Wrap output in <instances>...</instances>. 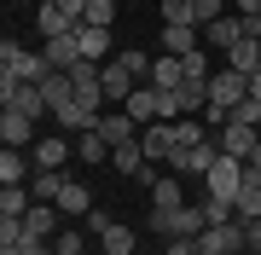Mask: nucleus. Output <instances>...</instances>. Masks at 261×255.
<instances>
[{
    "label": "nucleus",
    "instance_id": "obj_21",
    "mask_svg": "<svg viewBox=\"0 0 261 255\" xmlns=\"http://www.w3.org/2000/svg\"><path fill=\"white\" fill-rule=\"evenodd\" d=\"M0 139L12 145V151H23V145H35V122L18 110H0Z\"/></svg>",
    "mask_w": 261,
    "mask_h": 255
},
{
    "label": "nucleus",
    "instance_id": "obj_15",
    "mask_svg": "<svg viewBox=\"0 0 261 255\" xmlns=\"http://www.w3.org/2000/svg\"><path fill=\"white\" fill-rule=\"evenodd\" d=\"M122 110H128V116H134V122H140V128H151V122H163V110H157V87H151V81H140V87H134Z\"/></svg>",
    "mask_w": 261,
    "mask_h": 255
},
{
    "label": "nucleus",
    "instance_id": "obj_6",
    "mask_svg": "<svg viewBox=\"0 0 261 255\" xmlns=\"http://www.w3.org/2000/svg\"><path fill=\"white\" fill-rule=\"evenodd\" d=\"M215 145H221L226 157L250 162V157H255V145H261V128H250V122H226V128H215Z\"/></svg>",
    "mask_w": 261,
    "mask_h": 255
},
{
    "label": "nucleus",
    "instance_id": "obj_28",
    "mask_svg": "<svg viewBox=\"0 0 261 255\" xmlns=\"http://www.w3.org/2000/svg\"><path fill=\"white\" fill-rule=\"evenodd\" d=\"M180 81H186V70H180V58L157 52V64H151V87H180Z\"/></svg>",
    "mask_w": 261,
    "mask_h": 255
},
{
    "label": "nucleus",
    "instance_id": "obj_27",
    "mask_svg": "<svg viewBox=\"0 0 261 255\" xmlns=\"http://www.w3.org/2000/svg\"><path fill=\"white\" fill-rule=\"evenodd\" d=\"M75 157H82L87 168H99V162L111 157V145H105V133H75Z\"/></svg>",
    "mask_w": 261,
    "mask_h": 255
},
{
    "label": "nucleus",
    "instance_id": "obj_37",
    "mask_svg": "<svg viewBox=\"0 0 261 255\" xmlns=\"http://www.w3.org/2000/svg\"><path fill=\"white\" fill-rule=\"evenodd\" d=\"M87 6H93V0H58V12H64L70 23H87Z\"/></svg>",
    "mask_w": 261,
    "mask_h": 255
},
{
    "label": "nucleus",
    "instance_id": "obj_8",
    "mask_svg": "<svg viewBox=\"0 0 261 255\" xmlns=\"http://www.w3.org/2000/svg\"><path fill=\"white\" fill-rule=\"evenodd\" d=\"M93 133H105V145L116 151V145H134V139H140V122H134V116L116 104V110H105V116H99V128H93Z\"/></svg>",
    "mask_w": 261,
    "mask_h": 255
},
{
    "label": "nucleus",
    "instance_id": "obj_40",
    "mask_svg": "<svg viewBox=\"0 0 261 255\" xmlns=\"http://www.w3.org/2000/svg\"><path fill=\"white\" fill-rule=\"evenodd\" d=\"M23 255H58V244H29L23 238Z\"/></svg>",
    "mask_w": 261,
    "mask_h": 255
},
{
    "label": "nucleus",
    "instance_id": "obj_10",
    "mask_svg": "<svg viewBox=\"0 0 261 255\" xmlns=\"http://www.w3.org/2000/svg\"><path fill=\"white\" fill-rule=\"evenodd\" d=\"M140 87V76H134L128 64H122V52L105 64V104H128V93Z\"/></svg>",
    "mask_w": 261,
    "mask_h": 255
},
{
    "label": "nucleus",
    "instance_id": "obj_35",
    "mask_svg": "<svg viewBox=\"0 0 261 255\" xmlns=\"http://www.w3.org/2000/svg\"><path fill=\"white\" fill-rule=\"evenodd\" d=\"M53 244H58V255H87V238L82 232H58Z\"/></svg>",
    "mask_w": 261,
    "mask_h": 255
},
{
    "label": "nucleus",
    "instance_id": "obj_18",
    "mask_svg": "<svg viewBox=\"0 0 261 255\" xmlns=\"http://www.w3.org/2000/svg\"><path fill=\"white\" fill-rule=\"evenodd\" d=\"M35 180V157H23V151H0V186H29Z\"/></svg>",
    "mask_w": 261,
    "mask_h": 255
},
{
    "label": "nucleus",
    "instance_id": "obj_2",
    "mask_svg": "<svg viewBox=\"0 0 261 255\" xmlns=\"http://www.w3.org/2000/svg\"><path fill=\"white\" fill-rule=\"evenodd\" d=\"M0 110H18V116H29V122H41V116H53V104H47V93H41L35 81L0 76Z\"/></svg>",
    "mask_w": 261,
    "mask_h": 255
},
{
    "label": "nucleus",
    "instance_id": "obj_16",
    "mask_svg": "<svg viewBox=\"0 0 261 255\" xmlns=\"http://www.w3.org/2000/svg\"><path fill=\"white\" fill-rule=\"evenodd\" d=\"M41 52H47V64H53V70H75V64H82V41H75V29H70V35L41 41Z\"/></svg>",
    "mask_w": 261,
    "mask_h": 255
},
{
    "label": "nucleus",
    "instance_id": "obj_36",
    "mask_svg": "<svg viewBox=\"0 0 261 255\" xmlns=\"http://www.w3.org/2000/svg\"><path fill=\"white\" fill-rule=\"evenodd\" d=\"M221 12H232V6H226V0H197V23H215Z\"/></svg>",
    "mask_w": 261,
    "mask_h": 255
},
{
    "label": "nucleus",
    "instance_id": "obj_12",
    "mask_svg": "<svg viewBox=\"0 0 261 255\" xmlns=\"http://www.w3.org/2000/svg\"><path fill=\"white\" fill-rule=\"evenodd\" d=\"M174 209H186L180 174H157V180H151V215H174Z\"/></svg>",
    "mask_w": 261,
    "mask_h": 255
},
{
    "label": "nucleus",
    "instance_id": "obj_32",
    "mask_svg": "<svg viewBox=\"0 0 261 255\" xmlns=\"http://www.w3.org/2000/svg\"><path fill=\"white\" fill-rule=\"evenodd\" d=\"M180 70H186V81H209V76H215L203 52H186V58H180Z\"/></svg>",
    "mask_w": 261,
    "mask_h": 255
},
{
    "label": "nucleus",
    "instance_id": "obj_9",
    "mask_svg": "<svg viewBox=\"0 0 261 255\" xmlns=\"http://www.w3.org/2000/svg\"><path fill=\"white\" fill-rule=\"evenodd\" d=\"M29 157H35V168H64V162L75 157V145L64 139V133H41V139L29 145Z\"/></svg>",
    "mask_w": 261,
    "mask_h": 255
},
{
    "label": "nucleus",
    "instance_id": "obj_7",
    "mask_svg": "<svg viewBox=\"0 0 261 255\" xmlns=\"http://www.w3.org/2000/svg\"><path fill=\"white\" fill-rule=\"evenodd\" d=\"M23 238H29V244H53V238H58V203H35V209H29V215H23ZM23 238H18V244H23Z\"/></svg>",
    "mask_w": 261,
    "mask_h": 255
},
{
    "label": "nucleus",
    "instance_id": "obj_26",
    "mask_svg": "<svg viewBox=\"0 0 261 255\" xmlns=\"http://www.w3.org/2000/svg\"><path fill=\"white\" fill-rule=\"evenodd\" d=\"M29 191H35V203H58V191H64V174H58V168H35Z\"/></svg>",
    "mask_w": 261,
    "mask_h": 255
},
{
    "label": "nucleus",
    "instance_id": "obj_5",
    "mask_svg": "<svg viewBox=\"0 0 261 255\" xmlns=\"http://www.w3.org/2000/svg\"><path fill=\"white\" fill-rule=\"evenodd\" d=\"M215 157H221V145H215V139L174 145V151H168V168H174V174H197V180H203V174L215 168Z\"/></svg>",
    "mask_w": 261,
    "mask_h": 255
},
{
    "label": "nucleus",
    "instance_id": "obj_13",
    "mask_svg": "<svg viewBox=\"0 0 261 255\" xmlns=\"http://www.w3.org/2000/svg\"><path fill=\"white\" fill-rule=\"evenodd\" d=\"M203 41H209V47H221V52H232L238 41H244V18H238V12H221L215 23H203Z\"/></svg>",
    "mask_w": 261,
    "mask_h": 255
},
{
    "label": "nucleus",
    "instance_id": "obj_41",
    "mask_svg": "<svg viewBox=\"0 0 261 255\" xmlns=\"http://www.w3.org/2000/svg\"><path fill=\"white\" fill-rule=\"evenodd\" d=\"M250 174H255V168H250ZM255 180H261V174H255Z\"/></svg>",
    "mask_w": 261,
    "mask_h": 255
},
{
    "label": "nucleus",
    "instance_id": "obj_1",
    "mask_svg": "<svg viewBox=\"0 0 261 255\" xmlns=\"http://www.w3.org/2000/svg\"><path fill=\"white\" fill-rule=\"evenodd\" d=\"M0 76L41 87V81L53 76V64H47V52H29V47H18V41H0Z\"/></svg>",
    "mask_w": 261,
    "mask_h": 255
},
{
    "label": "nucleus",
    "instance_id": "obj_23",
    "mask_svg": "<svg viewBox=\"0 0 261 255\" xmlns=\"http://www.w3.org/2000/svg\"><path fill=\"white\" fill-rule=\"evenodd\" d=\"M35 29H41V41H53V35H70V29H82V23H70L64 12H58V0H47V6L35 12Z\"/></svg>",
    "mask_w": 261,
    "mask_h": 255
},
{
    "label": "nucleus",
    "instance_id": "obj_29",
    "mask_svg": "<svg viewBox=\"0 0 261 255\" xmlns=\"http://www.w3.org/2000/svg\"><path fill=\"white\" fill-rule=\"evenodd\" d=\"M41 93H47V104L58 110V104H70V99H75V87H70V76H64V70H53V76L41 81Z\"/></svg>",
    "mask_w": 261,
    "mask_h": 255
},
{
    "label": "nucleus",
    "instance_id": "obj_39",
    "mask_svg": "<svg viewBox=\"0 0 261 255\" xmlns=\"http://www.w3.org/2000/svg\"><path fill=\"white\" fill-rule=\"evenodd\" d=\"M244 249L261 255V220H244Z\"/></svg>",
    "mask_w": 261,
    "mask_h": 255
},
{
    "label": "nucleus",
    "instance_id": "obj_38",
    "mask_svg": "<svg viewBox=\"0 0 261 255\" xmlns=\"http://www.w3.org/2000/svg\"><path fill=\"white\" fill-rule=\"evenodd\" d=\"M163 255H203V244H197V238H168Z\"/></svg>",
    "mask_w": 261,
    "mask_h": 255
},
{
    "label": "nucleus",
    "instance_id": "obj_19",
    "mask_svg": "<svg viewBox=\"0 0 261 255\" xmlns=\"http://www.w3.org/2000/svg\"><path fill=\"white\" fill-rule=\"evenodd\" d=\"M99 249H105V255H140V238H134V226H122V220H105Z\"/></svg>",
    "mask_w": 261,
    "mask_h": 255
},
{
    "label": "nucleus",
    "instance_id": "obj_17",
    "mask_svg": "<svg viewBox=\"0 0 261 255\" xmlns=\"http://www.w3.org/2000/svg\"><path fill=\"white\" fill-rule=\"evenodd\" d=\"M197 29H203V23H163V52L168 58H186V52H197Z\"/></svg>",
    "mask_w": 261,
    "mask_h": 255
},
{
    "label": "nucleus",
    "instance_id": "obj_24",
    "mask_svg": "<svg viewBox=\"0 0 261 255\" xmlns=\"http://www.w3.org/2000/svg\"><path fill=\"white\" fill-rule=\"evenodd\" d=\"M75 41H82V58H93V64H111V58H105V47H111V29L82 23V29H75Z\"/></svg>",
    "mask_w": 261,
    "mask_h": 255
},
{
    "label": "nucleus",
    "instance_id": "obj_3",
    "mask_svg": "<svg viewBox=\"0 0 261 255\" xmlns=\"http://www.w3.org/2000/svg\"><path fill=\"white\" fill-rule=\"evenodd\" d=\"M244 174H250V162H238V157H215V168L203 174V191H209V197H221V203H232L238 197V191H244Z\"/></svg>",
    "mask_w": 261,
    "mask_h": 255
},
{
    "label": "nucleus",
    "instance_id": "obj_22",
    "mask_svg": "<svg viewBox=\"0 0 261 255\" xmlns=\"http://www.w3.org/2000/svg\"><path fill=\"white\" fill-rule=\"evenodd\" d=\"M232 215H238V226L244 220H261V180L255 174H244V191L232 197Z\"/></svg>",
    "mask_w": 261,
    "mask_h": 255
},
{
    "label": "nucleus",
    "instance_id": "obj_30",
    "mask_svg": "<svg viewBox=\"0 0 261 255\" xmlns=\"http://www.w3.org/2000/svg\"><path fill=\"white\" fill-rule=\"evenodd\" d=\"M163 23H197V0H163Z\"/></svg>",
    "mask_w": 261,
    "mask_h": 255
},
{
    "label": "nucleus",
    "instance_id": "obj_34",
    "mask_svg": "<svg viewBox=\"0 0 261 255\" xmlns=\"http://www.w3.org/2000/svg\"><path fill=\"white\" fill-rule=\"evenodd\" d=\"M203 220H209V226H226V220H238V215H232V203H221V197H203Z\"/></svg>",
    "mask_w": 261,
    "mask_h": 255
},
{
    "label": "nucleus",
    "instance_id": "obj_25",
    "mask_svg": "<svg viewBox=\"0 0 261 255\" xmlns=\"http://www.w3.org/2000/svg\"><path fill=\"white\" fill-rule=\"evenodd\" d=\"M226 70H238V76H255V70H261V41H238V47L226 52Z\"/></svg>",
    "mask_w": 261,
    "mask_h": 255
},
{
    "label": "nucleus",
    "instance_id": "obj_20",
    "mask_svg": "<svg viewBox=\"0 0 261 255\" xmlns=\"http://www.w3.org/2000/svg\"><path fill=\"white\" fill-rule=\"evenodd\" d=\"M58 215H75V220H87V215H93V191H87L82 180H64V191H58Z\"/></svg>",
    "mask_w": 261,
    "mask_h": 255
},
{
    "label": "nucleus",
    "instance_id": "obj_33",
    "mask_svg": "<svg viewBox=\"0 0 261 255\" xmlns=\"http://www.w3.org/2000/svg\"><path fill=\"white\" fill-rule=\"evenodd\" d=\"M87 23H93V29H111L116 23V0H93V6H87Z\"/></svg>",
    "mask_w": 261,
    "mask_h": 255
},
{
    "label": "nucleus",
    "instance_id": "obj_31",
    "mask_svg": "<svg viewBox=\"0 0 261 255\" xmlns=\"http://www.w3.org/2000/svg\"><path fill=\"white\" fill-rule=\"evenodd\" d=\"M122 64H128L140 81H151V64H157V58H151V52H140V47H128V52H122Z\"/></svg>",
    "mask_w": 261,
    "mask_h": 255
},
{
    "label": "nucleus",
    "instance_id": "obj_14",
    "mask_svg": "<svg viewBox=\"0 0 261 255\" xmlns=\"http://www.w3.org/2000/svg\"><path fill=\"white\" fill-rule=\"evenodd\" d=\"M140 151H145V162H151V168H157V162H168V151H174V128H168V122L140 128Z\"/></svg>",
    "mask_w": 261,
    "mask_h": 255
},
{
    "label": "nucleus",
    "instance_id": "obj_11",
    "mask_svg": "<svg viewBox=\"0 0 261 255\" xmlns=\"http://www.w3.org/2000/svg\"><path fill=\"white\" fill-rule=\"evenodd\" d=\"M197 244H203V255H238V249H244V226H238V220H226V226H203Z\"/></svg>",
    "mask_w": 261,
    "mask_h": 255
},
{
    "label": "nucleus",
    "instance_id": "obj_4",
    "mask_svg": "<svg viewBox=\"0 0 261 255\" xmlns=\"http://www.w3.org/2000/svg\"><path fill=\"white\" fill-rule=\"evenodd\" d=\"M203 203H186V209H174V215H151V232L157 238H203Z\"/></svg>",
    "mask_w": 261,
    "mask_h": 255
}]
</instances>
